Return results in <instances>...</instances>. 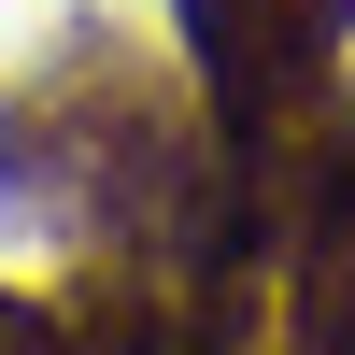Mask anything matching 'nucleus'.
Masks as SVG:
<instances>
[{"label": "nucleus", "instance_id": "2", "mask_svg": "<svg viewBox=\"0 0 355 355\" xmlns=\"http://www.w3.org/2000/svg\"><path fill=\"white\" fill-rule=\"evenodd\" d=\"M299 15H313V28H327V43H341V28H355V0H299Z\"/></svg>", "mask_w": 355, "mask_h": 355}, {"label": "nucleus", "instance_id": "1", "mask_svg": "<svg viewBox=\"0 0 355 355\" xmlns=\"http://www.w3.org/2000/svg\"><path fill=\"white\" fill-rule=\"evenodd\" d=\"M0 355H71V284H0Z\"/></svg>", "mask_w": 355, "mask_h": 355}]
</instances>
